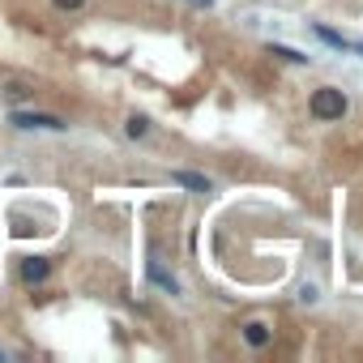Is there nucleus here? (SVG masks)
<instances>
[{
	"instance_id": "f257e3e1",
	"label": "nucleus",
	"mask_w": 363,
	"mask_h": 363,
	"mask_svg": "<svg viewBox=\"0 0 363 363\" xmlns=\"http://www.w3.org/2000/svg\"><path fill=\"white\" fill-rule=\"evenodd\" d=\"M308 107H312V116H316V120H342V116H346V94H342V90H333V86H320V90L312 94V103H308Z\"/></svg>"
},
{
	"instance_id": "f03ea898",
	"label": "nucleus",
	"mask_w": 363,
	"mask_h": 363,
	"mask_svg": "<svg viewBox=\"0 0 363 363\" xmlns=\"http://www.w3.org/2000/svg\"><path fill=\"white\" fill-rule=\"evenodd\" d=\"M9 124L13 128H52V133H60V128H69L60 116H43V111H9Z\"/></svg>"
},
{
	"instance_id": "7ed1b4c3",
	"label": "nucleus",
	"mask_w": 363,
	"mask_h": 363,
	"mask_svg": "<svg viewBox=\"0 0 363 363\" xmlns=\"http://www.w3.org/2000/svg\"><path fill=\"white\" fill-rule=\"evenodd\" d=\"M48 274H52V261H43V257H22V265H18V278L26 286H39Z\"/></svg>"
},
{
	"instance_id": "20e7f679",
	"label": "nucleus",
	"mask_w": 363,
	"mask_h": 363,
	"mask_svg": "<svg viewBox=\"0 0 363 363\" xmlns=\"http://www.w3.org/2000/svg\"><path fill=\"white\" fill-rule=\"evenodd\" d=\"M171 179H175L179 189H189V193H214V179L210 175H197V171H184V167L171 171Z\"/></svg>"
},
{
	"instance_id": "39448f33",
	"label": "nucleus",
	"mask_w": 363,
	"mask_h": 363,
	"mask_svg": "<svg viewBox=\"0 0 363 363\" xmlns=\"http://www.w3.org/2000/svg\"><path fill=\"white\" fill-rule=\"evenodd\" d=\"M150 282H154V286H162L167 295H179V282H175V278H171L158 261H150Z\"/></svg>"
},
{
	"instance_id": "423d86ee",
	"label": "nucleus",
	"mask_w": 363,
	"mask_h": 363,
	"mask_svg": "<svg viewBox=\"0 0 363 363\" xmlns=\"http://www.w3.org/2000/svg\"><path fill=\"white\" fill-rule=\"evenodd\" d=\"M244 342H248V346H269V325L248 320V325H244Z\"/></svg>"
},
{
	"instance_id": "0eeeda50",
	"label": "nucleus",
	"mask_w": 363,
	"mask_h": 363,
	"mask_svg": "<svg viewBox=\"0 0 363 363\" xmlns=\"http://www.w3.org/2000/svg\"><path fill=\"white\" fill-rule=\"evenodd\" d=\"M269 56H278V60H291V65H308V56H303V52H295V48H282V43H269Z\"/></svg>"
},
{
	"instance_id": "6e6552de",
	"label": "nucleus",
	"mask_w": 363,
	"mask_h": 363,
	"mask_svg": "<svg viewBox=\"0 0 363 363\" xmlns=\"http://www.w3.org/2000/svg\"><path fill=\"white\" fill-rule=\"evenodd\" d=\"M124 128H128V137H145V133H150V120H145V116H128Z\"/></svg>"
},
{
	"instance_id": "1a4fd4ad",
	"label": "nucleus",
	"mask_w": 363,
	"mask_h": 363,
	"mask_svg": "<svg viewBox=\"0 0 363 363\" xmlns=\"http://www.w3.org/2000/svg\"><path fill=\"white\" fill-rule=\"evenodd\" d=\"M316 35H320V39H325V43H329V48H337V52H342V48H346V39H342V35H337V30H329V26H316Z\"/></svg>"
},
{
	"instance_id": "9d476101",
	"label": "nucleus",
	"mask_w": 363,
	"mask_h": 363,
	"mask_svg": "<svg viewBox=\"0 0 363 363\" xmlns=\"http://www.w3.org/2000/svg\"><path fill=\"white\" fill-rule=\"evenodd\" d=\"M5 94H9V99H18V103H22V99H26V94H30V90H26V86H5Z\"/></svg>"
},
{
	"instance_id": "9b49d317",
	"label": "nucleus",
	"mask_w": 363,
	"mask_h": 363,
	"mask_svg": "<svg viewBox=\"0 0 363 363\" xmlns=\"http://www.w3.org/2000/svg\"><path fill=\"white\" fill-rule=\"evenodd\" d=\"M82 5H86V0H56V9H69V13H73V9H82Z\"/></svg>"
},
{
	"instance_id": "f8f14e48",
	"label": "nucleus",
	"mask_w": 363,
	"mask_h": 363,
	"mask_svg": "<svg viewBox=\"0 0 363 363\" xmlns=\"http://www.w3.org/2000/svg\"><path fill=\"white\" fill-rule=\"evenodd\" d=\"M189 5H197V9H210V5H214V0H189Z\"/></svg>"
},
{
	"instance_id": "ddd939ff",
	"label": "nucleus",
	"mask_w": 363,
	"mask_h": 363,
	"mask_svg": "<svg viewBox=\"0 0 363 363\" xmlns=\"http://www.w3.org/2000/svg\"><path fill=\"white\" fill-rule=\"evenodd\" d=\"M0 359H5V350H0Z\"/></svg>"
},
{
	"instance_id": "4468645a",
	"label": "nucleus",
	"mask_w": 363,
	"mask_h": 363,
	"mask_svg": "<svg viewBox=\"0 0 363 363\" xmlns=\"http://www.w3.org/2000/svg\"><path fill=\"white\" fill-rule=\"evenodd\" d=\"M359 52H363V43H359Z\"/></svg>"
}]
</instances>
